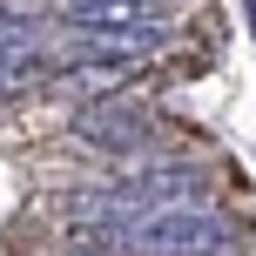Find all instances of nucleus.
<instances>
[{
    "mask_svg": "<svg viewBox=\"0 0 256 256\" xmlns=\"http://www.w3.org/2000/svg\"><path fill=\"white\" fill-rule=\"evenodd\" d=\"M236 230L216 209H162L148 222L122 230V256H230Z\"/></svg>",
    "mask_w": 256,
    "mask_h": 256,
    "instance_id": "f257e3e1",
    "label": "nucleus"
}]
</instances>
